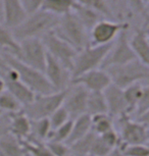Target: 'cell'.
Returning <instances> with one entry per match:
<instances>
[{
  "label": "cell",
  "mask_w": 149,
  "mask_h": 156,
  "mask_svg": "<svg viewBox=\"0 0 149 156\" xmlns=\"http://www.w3.org/2000/svg\"><path fill=\"white\" fill-rule=\"evenodd\" d=\"M59 16L39 9L33 13L28 14L24 22L11 31L19 42L31 38L41 39L43 36L56 28L59 23Z\"/></svg>",
  "instance_id": "1"
},
{
  "label": "cell",
  "mask_w": 149,
  "mask_h": 156,
  "mask_svg": "<svg viewBox=\"0 0 149 156\" xmlns=\"http://www.w3.org/2000/svg\"><path fill=\"white\" fill-rule=\"evenodd\" d=\"M108 73L112 84L121 89L137 83H148L149 66L138 59L121 66H112L103 69Z\"/></svg>",
  "instance_id": "2"
},
{
  "label": "cell",
  "mask_w": 149,
  "mask_h": 156,
  "mask_svg": "<svg viewBox=\"0 0 149 156\" xmlns=\"http://www.w3.org/2000/svg\"><path fill=\"white\" fill-rule=\"evenodd\" d=\"M8 66L16 70L19 79L33 92L35 95H45L55 91L49 84L44 73L17 60L12 55L1 52Z\"/></svg>",
  "instance_id": "3"
},
{
  "label": "cell",
  "mask_w": 149,
  "mask_h": 156,
  "mask_svg": "<svg viewBox=\"0 0 149 156\" xmlns=\"http://www.w3.org/2000/svg\"><path fill=\"white\" fill-rule=\"evenodd\" d=\"M53 32L57 37L66 41L77 51L90 45L89 32L73 12L60 16L59 23Z\"/></svg>",
  "instance_id": "4"
},
{
  "label": "cell",
  "mask_w": 149,
  "mask_h": 156,
  "mask_svg": "<svg viewBox=\"0 0 149 156\" xmlns=\"http://www.w3.org/2000/svg\"><path fill=\"white\" fill-rule=\"evenodd\" d=\"M112 43L106 45H88L78 51L73 64L72 78L74 79L90 70L101 69Z\"/></svg>",
  "instance_id": "5"
},
{
  "label": "cell",
  "mask_w": 149,
  "mask_h": 156,
  "mask_svg": "<svg viewBox=\"0 0 149 156\" xmlns=\"http://www.w3.org/2000/svg\"><path fill=\"white\" fill-rule=\"evenodd\" d=\"M113 120L122 145H148V125L132 119L128 115H122Z\"/></svg>",
  "instance_id": "6"
},
{
  "label": "cell",
  "mask_w": 149,
  "mask_h": 156,
  "mask_svg": "<svg viewBox=\"0 0 149 156\" xmlns=\"http://www.w3.org/2000/svg\"><path fill=\"white\" fill-rule=\"evenodd\" d=\"M65 91L53 92L45 95H36L33 101L23 107L22 111L31 120L48 119L57 108L62 105Z\"/></svg>",
  "instance_id": "7"
},
{
  "label": "cell",
  "mask_w": 149,
  "mask_h": 156,
  "mask_svg": "<svg viewBox=\"0 0 149 156\" xmlns=\"http://www.w3.org/2000/svg\"><path fill=\"white\" fill-rule=\"evenodd\" d=\"M16 58L26 66L43 73L47 52L40 38H31L20 42V52Z\"/></svg>",
  "instance_id": "8"
},
{
  "label": "cell",
  "mask_w": 149,
  "mask_h": 156,
  "mask_svg": "<svg viewBox=\"0 0 149 156\" xmlns=\"http://www.w3.org/2000/svg\"><path fill=\"white\" fill-rule=\"evenodd\" d=\"M41 40H42L45 46L46 52L51 57H53L55 60H57L63 66H66V69L71 70L72 73L74 60L78 53L77 50L73 48L66 41L57 37L53 31L49 32L48 34L43 36L41 38Z\"/></svg>",
  "instance_id": "9"
},
{
  "label": "cell",
  "mask_w": 149,
  "mask_h": 156,
  "mask_svg": "<svg viewBox=\"0 0 149 156\" xmlns=\"http://www.w3.org/2000/svg\"><path fill=\"white\" fill-rule=\"evenodd\" d=\"M129 28L130 23L127 22L101 20L89 32L90 45H106L112 43L122 31L129 30Z\"/></svg>",
  "instance_id": "10"
},
{
  "label": "cell",
  "mask_w": 149,
  "mask_h": 156,
  "mask_svg": "<svg viewBox=\"0 0 149 156\" xmlns=\"http://www.w3.org/2000/svg\"><path fill=\"white\" fill-rule=\"evenodd\" d=\"M128 31L129 30L122 31L116 37V39L113 41L112 48L105 58L101 69L112 66H121V64L128 63L130 61L137 59L129 44V32Z\"/></svg>",
  "instance_id": "11"
},
{
  "label": "cell",
  "mask_w": 149,
  "mask_h": 156,
  "mask_svg": "<svg viewBox=\"0 0 149 156\" xmlns=\"http://www.w3.org/2000/svg\"><path fill=\"white\" fill-rule=\"evenodd\" d=\"M89 92L81 85L71 83L65 90L62 107L68 111L71 119L86 114L87 98Z\"/></svg>",
  "instance_id": "12"
},
{
  "label": "cell",
  "mask_w": 149,
  "mask_h": 156,
  "mask_svg": "<svg viewBox=\"0 0 149 156\" xmlns=\"http://www.w3.org/2000/svg\"><path fill=\"white\" fill-rule=\"evenodd\" d=\"M43 73L55 92L65 91L71 85L73 80L71 70L55 60L48 53Z\"/></svg>",
  "instance_id": "13"
},
{
  "label": "cell",
  "mask_w": 149,
  "mask_h": 156,
  "mask_svg": "<svg viewBox=\"0 0 149 156\" xmlns=\"http://www.w3.org/2000/svg\"><path fill=\"white\" fill-rule=\"evenodd\" d=\"M72 83L81 85L88 92H103L112 84V81L103 69H97L76 76Z\"/></svg>",
  "instance_id": "14"
},
{
  "label": "cell",
  "mask_w": 149,
  "mask_h": 156,
  "mask_svg": "<svg viewBox=\"0 0 149 156\" xmlns=\"http://www.w3.org/2000/svg\"><path fill=\"white\" fill-rule=\"evenodd\" d=\"M103 95L106 101L107 113L113 119L122 115H128V104L126 102L124 90L113 84H110L103 91Z\"/></svg>",
  "instance_id": "15"
},
{
  "label": "cell",
  "mask_w": 149,
  "mask_h": 156,
  "mask_svg": "<svg viewBox=\"0 0 149 156\" xmlns=\"http://www.w3.org/2000/svg\"><path fill=\"white\" fill-rule=\"evenodd\" d=\"M3 80L5 82L6 91H8L20 103L23 107L33 101L36 95L20 80L16 72L12 67H10L7 73L4 76Z\"/></svg>",
  "instance_id": "16"
},
{
  "label": "cell",
  "mask_w": 149,
  "mask_h": 156,
  "mask_svg": "<svg viewBox=\"0 0 149 156\" xmlns=\"http://www.w3.org/2000/svg\"><path fill=\"white\" fill-rule=\"evenodd\" d=\"M0 5L3 25L10 30L20 26L28 16V12L20 0H1Z\"/></svg>",
  "instance_id": "17"
},
{
  "label": "cell",
  "mask_w": 149,
  "mask_h": 156,
  "mask_svg": "<svg viewBox=\"0 0 149 156\" xmlns=\"http://www.w3.org/2000/svg\"><path fill=\"white\" fill-rule=\"evenodd\" d=\"M129 44L137 59L149 66L148 20H146L144 25L136 29L134 34L129 37Z\"/></svg>",
  "instance_id": "18"
},
{
  "label": "cell",
  "mask_w": 149,
  "mask_h": 156,
  "mask_svg": "<svg viewBox=\"0 0 149 156\" xmlns=\"http://www.w3.org/2000/svg\"><path fill=\"white\" fill-rule=\"evenodd\" d=\"M31 131V119L22 110L9 114V134L20 142L27 141Z\"/></svg>",
  "instance_id": "19"
},
{
  "label": "cell",
  "mask_w": 149,
  "mask_h": 156,
  "mask_svg": "<svg viewBox=\"0 0 149 156\" xmlns=\"http://www.w3.org/2000/svg\"><path fill=\"white\" fill-rule=\"evenodd\" d=\"M124 95L126 102L128 104V116L133 112V110L138 106L139 103L143 99L149 96V87L148 83H137L125 88Z\"/></svg>",
  "instance_id": "20"
},
{
  "label": "cell",
  "mask_w": 149,
  "mask_h": 156,
  "mask_svg": "<svg viewBox=\"0 0 149 156\" xmlns=\"http://www.w3.org/2000/svg\"><path fill=\"white\" fill-rule=\"evenodd\" d=\"M51 131L48 119H33L31 120V131L27 141L31 143H46Z\"/></svg>",
  "instance_id": "21"
},
{
  "label": "cell",
  "mask_w": 149,
  "mask_h": 156,
  "mask_svg": "<svg viewBox=\"0 0 149 156\" xmlns=\"http://www.w3.org/2000/svg\"><path fill=\"white\" fill-rule=\"evenodd\" d=\"M91 131V116L88 114H84L77 117V119H73L72 122V129L71 133H69V137L66 144L71 145V144L75 143L76 141L82 139L86 135H88Z\"/></svg>",
  "instance_id": "22"
},
{
  "label": "cell",
  "mask_w": 149,
  "mask_h": 156,
  "mask_svg": "<svg viewBox=\"0 0 149 156\" xmlns=\"http://www.w3.org/2000/svg\"><path fill=\"white\" fill-rule=\"evenodd\" d=\"M72 12L75 14V16L80 20V23L86 28V30L88 32L91 31V29L98 22H100L101 20H104V17L97 13L96 11L78 3H76Z\"/></svg>",
  "instance_id": "23"
},
{
  "label": "cell",
  "mask_w": 149,
  "mask_h": 156,
  "mask_svg": "<svg viewBox=\"0 0 149 156\" xmlns=\"http://www.w3.org/2000/svg\"><path fill=\"white\" fill-rule=\"evenodd\" d=\"M0 156H27L22 142L7 134L0 138Z\"/></svg>",
  "instance_id": "24"
},
{
  "label": "cell",
  "mask_w": 149,
  "mask_h": 156,
  "mask_svg": "<svg viewBox=\"0 0 149 156\" xmlns=\"http://www.w3.org/2000/svg\"><path fill=\"white\" fill-rule=\"evenodd\" d=\"M0 52H5L16 57L20 52V42L13 36L12 31L0 23Z\"/></svg>",
  "instance_id": "25"
},
{
  "label": "cell",
  "mask_w": 149,
  "mask_h": 156,
  "mask_svg": "<svg viewBox=\"0 0 149 156\" xmlns=\"http://www.w3.org/2000/svg\"><path fill=\"white\" fill-rule=\"evenodd\" d=\"M76 3L75 0H45L41 9L60 17L71 13Z\"/></svg>",
  "instance_id": "26"
},
{
  "label": "cell",
  "mask_w": 149,
  "mask_h": 156,
  "mask_svg": "<svg viewBox=\"0 0 149 156\" xmlns=\"http://www.w3.org/2000/svg\"><path fill=\"white\" fill-rule=\"evenodd\" d=\"M107 113V106L103 92H89L87 98L86 114L90 116Z\"/></svg>",
  "instance_id": "27"
},
{
  "label": "cell",
  "mask_w": 149,
  "mask_h": 156,
  "mask_svg": "<svg viewBox=\"0 0 149 156\" xmlns=\"http://www.w3.org/2000/svg\"><path fill=\"white\" fill-rule=\"evenodd\" d=\"M115 129V120L108 113H101L91 116V131L97 136Z\"/></svg>",
  "instance_id": "28"
},
{
  "label": "cell",
  "mask_w": 149,
  "mask_h": 156,
  "mask_svg": "<svg viewBox=\"0 0 149 156\" xmlns=\"http://www.w3.org/2000/svg\"><path fill=\"white\" fill-rule=\"evenodd\" d=\"M78 4L96 11L104 19H112L113 14L106 0H75Z\"/></svg>",
  "instance_id": "29"
},
{
  "label": "cell",
  "mask_w": 149,
  "mask_h": 156,
  "mask_svg": "<svg viewBox=\"0 0 149 156\" xmlns=\"http://www.w3.org/2000/svg\"><path fill=\"white\" fill-rule=\"evenodd\" d=\"M23 109V106L20 103L8 92L3 91L0 93V111L4 114H11L19 112Z\"/></svg>",
  "instance_id": "30"
},
{
  "label": "cell",
  "mask_w": 149,
  "mask_h": 156,
  "mask_svg": "<svg viewBox=\"0 0 149 156\" xmlns=\"http://www.w3.org/2000/svg\"><path fill=\"white\" fill-rule=\"evenodd\" d=\"M96 135L92 132H90L88 135H86L82 139L76 141L75 143L71 144L69 149H71L72 156H84L89 154L90 149H91L92 142L94 140Z\"/></svg>",
  "instance_id": "31"
},
{
  "label": "cell",
  "mask_w": 149,
  "mask_h": 156,
  "mask_svg": "<svg viewBox=\"0 0 149 156\" xmlns=\"http://www.w3.org/2000/svg\"><path fill=\"white\" fill-rule=\"evenodd\" d=\"M22 144L29 156H54L45 143H31L28 141H23Z\"/></svg>",
  "instance_id": "32"
},
{
  "label": "cell",
  "mask_w": 149,
  "mask_h": 156,
  "mask_svg": "<svg viewBox=\"0 0 149 156\" xmlns=\"http://www.w3.org/2000/svg\"><path fill=\"white\" fill-rule=\"evenodd\" d=\"M72 122H73V119H69L68 122L65 123V125L52 129L51 133H50V136H49L47 141L66 143V141H68L69 137V133H71Z\"/></svg>",
  "instance_id": "33"
},
{
  "label": "cell",
  "mask_w": 149,
  "mask_h": 156,
  "mask_svg": "<svg viewBox=\"0 0 149 156\" xmlns=\"http://www.w3.org/2000/svg\"><path fill=\"white\" fill-rule=\"evenodd\" d=\"M69 119H71V117H69L68 111L62 107V105H61L59 108H57V109L48 117L49 123H50L52 129L65 125Z\"/></svg>",
  "instance_id": "34"
},
{
  "label": "cell",
  "mask_w": 149,
  "mask_h": 156,
  "mask_svg": "<svg viewBox=\"0 0 149 156\" xmlns=\"http://www.w3.org/2000/svg\"><path fill=\"white\" fill-rule=\"evenodd\" d=\"M124 156H149L148 145L136 144V145H121Z\"/></svg>",
  "instance_id": "35"
},
{
  "label": "cell",
  "mask_w": 149,
  "mask_h": 156,
  "mask_svg": "<svg viewBox=\"0 0 149 156\" xmlns=\"http://www.w3.org/2000/svg\"><path fill=\"white\" fill-rule=\"evenodd\" d=\"M112 150V147H109L100 137L96 135L92 142L89 154H91L93 156H105L108 154Z\"/></svg>",
  "instance_id": "36"
},
{
  "label": "cell",
  "mask_w": 149,
  "mask_h": 156,
  "mask_svg": "<svg viewBox=\"0 0 149 156\" xmlns=\"http://www.w3.org/2000/svg\"><path fill=\"white\" fill-rule=\"evenodd\" d=\"M45 144L54 156H72L71 149L66 143L47 141Z\"/></svg>",
  "instance_id": "37"
},
{
  "label": "cell",
  "mask_w": 149,
  "mask_h": 156,
  "mask_svg": "<svg viewBox=\"0 0 149 156\" xmlns=\"http://www.w3.org/2000/svg\"><path fill=\"white\" fill-rule=\"evenodd\" d=\"M99 137H100L101 139L103 140L109 147H112V149L116 148V147H119L122 145V142H121V139H119V133H118V131H116L115 129H110V131L106 132V133L100 135Z\"/></svg>",
  "instance_id": "38"
},
{
  "label": "cell",
  "mask_w": 149,
  "mask_h": 156,
  "mask_svg": "<svg viewBox=\"0 0 149 156\" xmlns=\"http://www.w3.org/2000/svg\"><path fill=\"white\" fill-rule=\"evenodd\" d=\"M134 11L144 16V19H148V7L143 0H124Z\"/></svg>",
  "instance_id": "39"
},
{
  "label": "cell",
  "mask_w": 149,
  "mask_h": 156,
  "mask_svg": "<svg viewBox=\"0 0 149 156\" xmlns=\"http://www.w3.org/2000/svg\"><path fill=\"white\" fill-rule=\"evenodd\" d=\"M45 0H20L23 6L25 7L28 14H31L35 11L41 9Z\"/></svg>",
  "instance_id": "40"
},
{
  "label": "cell",
  "mask_w": 149,
  "mask_h": 156,
  "mask_svg": "<svg viewBox=\"0 0 149 156\" xmlns=\"http://www.w3.org/2000/svg\"><path fill=\"white\" fill-rule=\"evenodd\" d=\"M9 134V114L0 116V138Z\"/></svg>",
  "instance_id": "41"
},
{
  "label": "cell",
  "mask_w": 149,
  "mask_h": 156,
  "mask_svg": "<svg viewBox=\"0 0 149 156\" xmlns=\"http://www.w3.org/2000/svg\"><path fill=\"white\" fill-rule=\"evenodd\" d=\"M10 66H8V63L6 62V60L4 59L3 55L0 52V76L4 78V76L6 75L7 72L9 70Z\"/></svg>",
  "instance_id": "42"
},
{
  "label": "cell",
  "mask_w": 149,
  "mask_h": 156,
  "mask_svg": "<svg viewBox=\"0 0 149 156\" xmlns=\"http://www.w3.org/2000/svg\"><path fill=\"white\" fill-rule=\"evenodd\" d=\"M105 156H124V154H122V152L121 147H116V148H113L108 154Z\"/></svg>",
  "instance_id": "43"
},
{
  "label": "cell",
  "mask_w": 149,
  "mask_h": 156,
  "mask_svg": "<svg viewBox=\"0 0 149 156\" xmlns=\"http://www.w3.org/2000/svg\"><path fill=\"white\" fill-rule=\"evenodd\" d=\"M5 90H6V88H5V82L3 80V78L0 76V93H2Z\"/></svg>",
  "instance_id": "44"
},
{
  "label": "cell",
  "mask_w": 149,
  "mask_h": 156,
  "mask_svg": "<svg viewBox=\"0 0 149 156\" xmlns=\"http://www.w3.org/2000/svg\"><path fill=\"white\" fill-rule=\"evenodd\" d=\"M143 2L146 4V5H148V2H149V0H143Z\"/></svg>",
  "instance_id": "45"
},
{
  "label": "cell",
  "mask_w": 149,
  "mask_h": 156,
  "mask_svg": "<svg viewBox=\"0 0 149 156\" xmlns=\"http://www.w3.org/2000/svg\"><path fill=\"white\" fill-rule=\"evenodd\" d=\"M3 114H4V113H2L1 111H0V116H1V115H3Z\"/></svg>",
  "instance_id": "46"
},
{
  "label": "cell",
  "mask_w": 149,
  "mask_h": 156,
  "mask_svg": "<svg viewBox=\"0 0 149 156\" xmlns=\"http://www.w3.org/2000/svg\"><path fill=\"white\" fill-rule=\"evenodd\" d=\"M84 156H93V155H91V154H87V155H84Z\"/></svg>",
  "instance_id": "47"
},
{
  "label": "cell",
  "mask_w": 149,
  "mask_h": 156,
  "mask_svg": "<svg viewBox=\"0 0 149 156\" xmlns=\"http://www.w3.org/2000/svg\"><path fill=\"white\" fill-rule=\"evenodd\" d=\"M0 16H1V10H0Z\"/></svg>",
  "instance_id": "48"
},
{
  "label": "cell",
  "mask_w": 149,
  "mask_h": 156,
  "mask_svg": "<svg viewBox=\"0 0 149 156\" xmlns=\"http://www.w3.org/2000/svg\"><path fill=\"white\" fill-rule=\"evenodd\" d=\"M0 3H1V0H0Z\"/></svg>",
  "instance_id": "49"
},
{
  "label": "cell",
  "mask_w": 149,
  "mask_h": 156,
  "mask_svg": "<svg viewBox=\"0 0 149 156\" xmlns=\"http://www.w3.org/2000/svg\"><path fill=\"white\" fill-rule=\"evenodd\" d=\"M27 156H29V155H28V154H27Z\"/></svg>",
  "instance_id": "50"
}]
</instances>
